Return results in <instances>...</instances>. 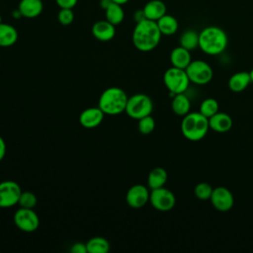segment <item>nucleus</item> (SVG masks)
I'll return each mask as SVG.
<instances>
[{
	"label": "nucleus",
	"instance_id": "nucleus-1",
	"mask_svg": "<svg viewBox=\"0 0 253 253\" xmlns=\"http://www.w3.org/2000/svg\"><path fill=\"white\" fill-rule=\"evenodd\" d=\"M162 34L157 23L144 19L135 24L132 32V43L136 49L142 52L153 50L160 42Z\"/></svg>",
	"mask_w": 253,
	"mask_h": 253
},
{
	"label": "nucleus",
	"instance_id": "nucleus-2",
	"mask_svg": "<svg viewBox=\"0 0 253 253\" xmlns=\"http://www.w3.org/2000/svg\"><path fill=\"white\" fill-rule=\"evenodd\" d=\"M227 43V35L219 27L209 26L199 33V47L209 55L220 54L226 48Z\"/></svg>",
	"mask_w": 253,
	"mask_h": 253
},
{
	"label": "nucleus",
	"instance_id": "nucleus-3",
	"mask_svg": "<svg viewBox=\"0 0 253 253\" xmlns=\"http://www.w3.org/2000/svg\"><path fill=\"white\" fill-rule=\"evenodd\" d=\"M126 93L120 87H109L99 97L98 107L108 116H117L126 111L127 103Z\"/></svg>",
	"mask_w": 253,
	"mask_h": 253
},
{
	"label": "nucleus",
	"instance_id": "nucleus-4",
	"mask_svg": "<svg viewBox=\"0 0 253 253\" xmlns=\"http://www.w3.org/2000/svg\"><path fill=\"white\" fill-rule=\"evenodd\" d=\"M210 129L209 119L200 112H190L181 122L182 134L191 141L203 139Z\"/></svg>",
	"mask_w": 253,
	"mask_h": 253
},
{
	"label": "nucleus",
	"instance_id": "nucleus-5",
	"mask_svg": "<svg viewBox=\"0 0 253 253\" xmlns=\"http://www.w3.org/2000/svg\"><path fill=\"white\" fill-rule=\"evenodd\" d=\"M163 82L171 97H174L176 94L185 93L187 91L190 79L185 69L172 66L165 71L163 75Z\"/></svg>",
	"mask_w": 253,
	"mask_h": 253
},
{
	"label": "nucleus",
	"instance_id": "nucleus-6",
	"mask_svg": "<svg viewBox=\"0 0 253 253\" xmlns=\"http://www.w3.org/2000/svg\"><path fill=\"white\" fill-rule=\"evenodd\" d=\"M152 111L153 102L151 98L146 94L137 93L128 97L125 112L129 118L138 121L143 117L151 115Z\"/></svg>",
	"mask_w": 253,
	"mask_h": 253
},
{
	"label": "nucleus",
	"instance_id": "nucleus-7",
	"mask_svg": "<svg viewBox=\"0 0 253 253\" xmlns=\"http://www.w3.org/2000/svg\"><path fill=\"white\" fill-rule=\"evenodd\" d=\"M190 82L197 85H205L211 82L213 77V71L211 65L204 60H192L185 69Z\"/></svg>",
	"mask_w": 253,
	"mask_h": 253
},
{
	"label": "nucleus",
	"instance_id": "nucleus-8",
	"mask_svg": "<svg viewBox=\"0 0 253 253\" xmlns=\"http://www.w3.org/2000/svg\"><path fill=\"white\" fill-rule=\"evenodd\" d=\"M13 220L15 225L24 232L31 233L36 231L40 225V218L34 209L20 208L18 209L14 215Z\"/></svg>",
	"mask_w": 253,
	"mask_h": 253
},
{
	"label": "nucleus",
	"instance_id": "nucleus-9",
	"mask_svg": "<svg viewBox=\"0 0 253 253\" xmlns=\"http://www.w3.org/2000/svg\"><path fill=\"white\" fill-rule=\"evenodd\" d=\"M149 203L157 211H168L175 207L176 198L173 192H171L169 189L160 187L150 191Z\"/></svg>",
	"mask_w": 253,
	"mask_h": 253
},
{
	"label": "nucleus",
	"instance_id": "nucleus-10",
	"mask_svg": "<svg viewBox=\"0 0 253 253\" xmlns=\"http://www.w3.org/2000/svg\"><path fill=\"white\" fill-rule=\"evenodd\" d=\"M22 189L20 185L12 180L0 182V208L8 209L18 204Z\"/></svg>",
	"mask_w": 253,
	"mask_h": 253
},
{
	"label": "nucleus",
	"instance_id": "nucleus-11",
	"mask_svg": "<svg viewBox=\"0 0 253 253\" xmlns=\"http://www.w3.org/2000/svg\"><path fill=\"white\" fill-rule=\"evenodd\" d=\"M150 192L148 188L142 184L131 186L126 194V202L132 209L143 208L149 202Z\"/></svg>",
	"mask_w": 253,
	"mask_h": 253
},
{
	"label": "nucleus",
	"instance_id": "nucleus-12",
	"mask_svg": "<svg viewBox=\"0 0 253 253\" xmlns=\"http://www.w3.org/2000/svg\"><path fill=\"white\" fill-rule=\"evenodd\" d=\"M210 201L218 211H227L232 209L234 204V198L230 190L221 186L213 188Z\"/></svg>",
	"mask_w": 253,
	"mask_h": 253
},
{
	"label": "nucleus",
	"instance_id": "nucleus-13",
	"mask_svg": "<svg viewBox=\"0 0 253 253\" xmlns=\"http://www.w3.org/2000/svg\"><path fill=\"white\" fill-rule=\"evenodd\" d=\"M105 117L99 107H91L83 110L79 116V123L85 128H95L101 125Z\"/></svg>",
	"mask_w": 253,
	"mask_h": 253
},
{
	"label": "nucleus",
	"instance_id": "nucleus-14",
	"mask_svg": "<svg viewBox=\"0 0 253 253\" xmlns=\"http://www.w3.org/2000/svg\"><path fill=\"white\" fill-rule=\"evenodd\" d=\"M116 26L108 22L106 19L97 21L92 26V35L100 42H109L114 39L116 35Z\"/></svg>",
	"mask_w": 253,
	"mask_h": 253
},
{
	"label": "nucleus",
	"instance_id": "nucleus-15",
	"mask_svg": "<svg viewBox=\"0 0 253 253\" xmlns=\"http://www.w3.org/2000/svg\"><path fill=\"white\" fill-rule=\"evenodd\" d=\"M233 122L231 117L222 112H217L211 118H209V126L210 128L216 132H226L232 127Z\"/></svg>",
	"mask_w": 253,
	"mask_h": 253
},
{
	"label": "nucleus",
	"instance_id": "nucleus-16",
	"mask_svg": "<svg viewBox=\"0 0 253 253\" xmlns=\"http://www.w3.org/2000/svg\"><path fill=\"white\" fill-rule=\"evenodd\" d=\"M18 9L24 18L33 19L42 14L43 3L42 0H20Z\"/></svg>",
	"mask_w": 253,
	"mask_h": 253
},
{
	"label": "nucleus",
	"instance_id": "nucleus-17",
	"mask_svg": "<svg viewBox=\"0 0 253 253\" xmlns=\"http://www.w3.org/2000/svg\"><path fill=\"white\" fill-rule=\"evenodd\" d=\"M192 61L191 51L185 47L179 45L172 49L170 53V62L172 66L181 69H186Z\"/></svg>",
	"mask_w": 253,
	"mask_h": 253
},
{
	"label": "nucleus",
	"instance_id": "nucleus-18",
	"mask_svg": "<svg viewBox=\"0 0 253 253\" xmlns=\"http://www.w3.org/2000/svg\"><path fill=\"white\" fill-rule=\"evenodd\" d=\"M145 18L151 21H157L167 12L165 3L161 0H150L142 8Z\"/></svg>",
	"mask_w": 253,
	"mask_h": 253
},
{
	"label": "nucleus",
	"instance_id": "nucleus-19",
	"mask_svg": "<svg viewBox=\"0 0 253 253\" xmlns=\"http://www.w3.org/2000/svg\"><path fill=\"white\" fill-rule=\"evenodd\" d=\"M251 83L250 73L246 71H239L230 76L228 80V88L232 92H242Z\"/></svg>",
	"mask_w": 253,
	"mask_h": 253
},
{
	"label": "nucleus",
	"instance_id": "nucleus-20",
	"mask_svg": "<svg viewBox=\"0 0 253 253\" xmlns=\"http://www.w3.org/2000/svg\"><path fill=\"white\" fill-rule=\"evenodd\" d=\"M18 32L16 28L7 23L0 24V47H8L16 43Z\"/></svg>",
	"mask_w": 253,
	"mask_h": 253
},
{
	"label": "nucleus",
	"instance_id": "nucleus-21",
	"mask_svg": "<svg viewBox=\"0 0 253 253\" xmlns=\"http://www.w3.org/2000/svg\"><path fill=\"white\" fill-rule=\"evenodd\" d=\"M167 179V171L162 167H155L149 172L147 176V186L150 190L164 187Z\"/></svg>",
	"mask_w": 253,
	"mask_h": 253
},
{
	"label": "nucleus",
	"instance_id": "nucleus-22",
	"mask_svg": "<svg viewBox=\"0 0 253 253\" xmlns=\"http://www.w3.org/2000/svg\"><path fill=\"white\" fill-rule=\"evenodd\" d=\"M172 111L178 115V116H186L188 113H190L191 110V101L185 93L176 94L174 97H172V103H171Z\"/></svg>",
	"mask_w": 253,
	"mask_h": 253
},
{
	"label": "nucleus",
	"instance_id": "nucleus-23",
	"mask_svg": "<svg viewBox=\"0 0 253 253\" xmlns=\"http://www.w3.org/2000/svg\"><path fill=\"white\" fill-rule=\"evenodd\" d=\"M159 31L164 36H172L174 35L179 28L178 21L172 15H168L167 13L162 16L159 20L156 21Z\"/></svg>",
	"mask_w": 253,
	"mask_h": 253
},
{
	"label": "nucleus",
	"instance_id": "nucleus-24",
	"mask_svg": "<svg viewBox=\"0 0 253 253\" xmlns=\"http://www.w3.org/2000/svg\"><path fill=\"white\" fill-rule=\"evenodd\" d=\"M105 18L114 26L120 25L125 19V11L123 9V5L113 2L105 10Z\"/></svg>",
	"mask_w": 253,
	"mask_h": 253
},
{
	"label": "nucleus",
	"instance_id": "nucleus-25",
	"mask_svg": "<svg viewBox=\"0 0 253 253\" xmlns=\"http://www.w3.org/2000/svg\"><path fill=\"white\" fill-rule=\"evenodd\" d=\"M88 253H107L110 251L109 241L102 236H95L86 242Z\"/></svg>",
	"mask_w": 253,
	"mask_h": 253
},
{
	"label": "nucleus",
	"instance_id": "nucleus-26",
	"mask_svg": "<svg viewBox=\"0 0 253 253\" xmlns=\"http://www.w3.org/2000/svg\"><path fill=\"white\" fill-rule=\"evenodd\" d=\"M180 45L188 50L199 47V33L195 30H186L180 37Z\"/></svg>",
	"mask_w": 253,
	"mask_h": 253
},
{
	"label": "nucleus",
	"instance_id": "nucleus-27",
	"mask_svg": "<svg viewBox=\"0 0 253 253\" xmlns=\"http://www.w3.org/2000/svg\"><path fill=\"white\" fill-rule=\"evenodd\" d=\"M218 103L213 98H207L200 105V113L208 119L216 114L218 112Z\"/></svg>",
	"mask_w": 253,
	"mask_h": 253
},
{
	"label": "nucleus",
	"instance_id": "nucleus-28",
	"mask_svg": "<svg viewBox=\"0 0 253 253\" xmlns=\"http://www.w3.org/2000/svg\"><path fill=\"white\" fill-rule=\"evenodd\" d=\"M212 190H213V188L209 183L202 182V183H199L198 185H196V187L194 189V194L197 199L202 200V201H207V200L211 199Z\"/></svg>",
	"mask_w": 253,
	"mask_h": 253
},
{
	"label": "nucleus",
	"instance_id": "nucleus-29",
	"mask_svg": "<svg viewBox=\"0 0 253 253\" xmlns=\"http://www.w3.org/2000/svg\"><path fill=\"white\" fill-rule=\"evenodd\" d=\"M38 203L37 196L30 192V191H25L21 193V196L18 201V205L20 208H26V209H34Z\"/></svg>",
	"mask_w": 253,
	"mask_h": 253
},
{
	"label": "nucleus",
	"instance_id": "nucleus-30",
	"mask_svg": "<svg viewBox=\"0 0 253 253\" xmlns=\"http://www.w3.org/2000/svg\"><path fill=\"white\" fill-rule=\"evenodd\" d=\"M137 128L141 134L151 133L155 128V121L151 117V115L139 119L137 124Z\"/></svg>",
	"mask_w": 253,
	"mask_h": 253
},
{
	"label": "nucleus",
	"instance_id": "nucleus-31",
	"mask_svg": "<svg viewBox=\"0 0 253 253\" xmlns=\"http://www.w3.org/2000/svg\"><path fill=\"white\" fill-rule=\"evenodd\" d=\"M57 20L63 26L70 25L74 20L73 10L68 8H61L57 14Z\"/></svg>",
	"mask_w": 253,
	"mask_h": 253
},
{
	"label": "nucleus",
	"instance_id": "nucleus-32",
	"mask_svg": "<svg viewBox=\"0 0 253 253\" xmlns=\"http://www.w3.org/2000/svg\"><path fill=\"white\" fill-rule=\"evenodd\" d=\"M71 253H88L86 243L83 242H75L70 247Z\"/></svg>",
	"mask_w": 253,
	"mask_h": 253
},
{
	"label": "nucleus",
	"instance_id": "nucleus-33",
	"mask_svg": "<svg viewBox=\"0 0 253 253\" xmlns=\"http://www.w3.org/2000/svg\"><path fill=\"white\" fill-rule=\"evenodd\" d=\"M78 0H55L56 5L61 9V8H68V9H73Z\"/></svg>",
	"mask_w": 253,
	"mask_h": 253
},
{
	"label": "nucleus",
	"instance_id": "nucleus-34",
	"mask_svg": "<svg viewBox=\"0 0 253 253\" xmlns=\"http://www.w3.org/2000/svg\"><path fill=\"white\" fill-rule=\"evenodd\" d=\"M133 19H134L135 23H138V22H140V21L146 19V18H145V15H144V13H143V10H142V9L136 10V11L134 12V14H133Z\"/></svg>",
	"mask_w": 253,
	"mask_h": 253
},
{
	"label": "nucleus",
	"instance_id": "nucleus-35",
	"mask_svg": "<svg viewBox=\"0 0 253 253\" xmlns=\"http://www.w3.org/2000/svg\"><path fill=\"white\" fill-rule=\"evenodd\" d=\"M6 154V142L2 136H0V161L3 160Z\"/></svg>",
	"mask_w": 253,
	"mask_h": 253
},
{
	"label": "nucleus",
	"instance_id": "nucleus-36",
	"mask_svg": "<svg viewBox=\"0 0 253 253\" xmlns=\"http://www.w3.org/2000/svg\"><path fill=\"white\" fill-rule=\"evenodd\" d=\"M113 3V0H100V6L105 11L111 4Z\"/></svg>",
	"mask_w": 253,
	"mask_h": 253
},
{
	"label": "nucleus",
	"instance_id": "nucleus-37",
	"mask_svg": "<svg viewBox=\"0 0 253 253\" xmlns=\"http://www.w3.org/2000/svg\"><path fill=\"white\" fill-rule=\"evenodd\" d=\"M11 15H12V17L14 18V19H20L21 17H23L22 16V14H21V12L19 11V9L17 8V9H15L12 13H11Z\"/></svg>",
	"mask_w": 253,
	"mask_h": 253
},
{
	"label": "nucleus",
	"instance_id": "nucleus-38",
	"mask_svg": "<svg viewBox=\"0 0 253 253\" xmlns=\"http://www.w3.org/2000/svg\"><path fill=\"white\" fill-rule=\"evenodd\" d=\"M129 0H113V2L117 3V4H120V5H124L126 3H127Z\"/></svg>",
	"mask_w": 253,
	"mask_h": 253
},
{
	"label": "nucleus",
	"instance_id": "nucleus-39",
	"mask_svg": "<svg viewBox=\"0 0 253 253\" xmlns=\"http://www.w3.org/2000/svg\"><path fill=\"white\" fill-rule=\"evenodd\" d=\"M249 73H250V77H251V82L253 83V68L251 69V71Z\"/></svg>",
	"mask_w": 253,
	"mask_h": 253
},
{
	"label": "nucleus",
	"instance_id": "nucleus-40",
	"mask_svg": "<svg viewBox=\"0 0 253 253\" xmlns=\"http://www.w3.org/2000/svg\"><path fill=\"white\" fill-rule=\"evenodd\" d=\"M1 23H3V22H2V17H1V15H0V24H1Z\"/></svg>",
	"mask_w": 253,
	"mask_h": 253
}]
</instances>
